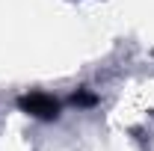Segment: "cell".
Segmentation results:
<instances>
[{"label": "cell", "instance_id": "6da1fadb", "mask_svg": "<svg viewBox=\"0 0 154 151\" xmlns=\"http://www.w3.org/2000/svg\"><path fill=\"white\" fill-rule=\"evenodd\" d=\"M18 107L27 116H36V119H45V122H51V119H57V116H59V104L51 98V95H45V92L24 95V98L18 101Z\"/></svg>", "mask_w": 154, "mask_h": 151}, {"label": "cell", "instance_id": "7a4b0ae2", "mask_svg": "<svg viewBox=\"0 0 154 151\" xmlns=\"http://www.w3.org/2000/svg\"><path fill=\"white\" fill-rule=\"evenodd\" d=\"M95 98L92 95H74V104H92Z\"/></svg>", "mask_w": 154, "mask_h": 151}]
</instances>
